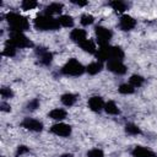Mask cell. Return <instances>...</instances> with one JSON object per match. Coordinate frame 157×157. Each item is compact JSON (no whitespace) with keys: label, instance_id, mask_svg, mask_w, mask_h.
<instances>
[{"label":"cell","instance_id":"4","mask_svg":"<svg viewBox=\"0 0 157 157\" xmlns=\"http://www.w3.org/2000/svg\"><path fill=\"white\" fill-rule=\"evenodd\" d=\"M86 71V67L76 59H70L65 63V65L61 67L60 72L65 76H81Z\"/></svg>","mask_w":157,"mask_h":157},{"label":"cell","instance_id":"10","mask_svg":"<svg viewBox=\"0 0 157 157\" xmlns=\"http://www.w3.org/2000/svg\"><path fill=\"white\" fill-rule=\"evenodd\" d=\"M136 26V21L134 17H131L130 15H121L120 18H119V28L124 32H128V31H131L134 29Z\"/></svg>","mask_w":157,"mask_h":157},{"label":"cell","instance_id":"16","mask_svg":"<svg viewBox=\"0 0 157 157\" xmlns=\"http://www.w3.org/2000/svg\"><path fill=\"white\" fill-rule=\"evenodd\" d=\"M66 115H67V113H66V110L63 109V108H54V109H52V110L49 112V114H48V117H49L50 119L56 120L58 123L61 121V120H64V119L66 118Z\"/></svg>","mask_w":157,"mask_h":157},{"label":"cell","instance_id":"6","mask_svg":"<svg viewBox=\"0 0 157 157\" xmlns=\"http://www.w3.org/2000/svg\"><path fill=\"white\" fill-rule=\"evenodd\" d=\"M50 132L56 135V136H60V137H69L72 132V128L69 124L59 121V123H55L50 126Z\"/></svg>","mask_w":157,"mask_h":157},{"label":"cell","instance_id":"27","mask_svg":"<svg viewBox=\"0 0 157 157\" xmlns=\"http://www.w3.org/2000/svg\"><path fill=\"white\" fill-rule=\"evenodd\" d=\"M38 6V2L34 1V0H23L21 2V7L23 10H33Z\"/></svg>","mask_w":157,"mask_h":157},{"label":"cell","instance_id":"18","mask_svg":"<svg viewBox=\"0 0 157 157\" xmlns=\"http://www.w3.org/2000/svg\"><path fill=\"white\" fill-rule=\"evenodd\" d=\"M103 70V64L101 61H93L86 66V72L88 75H97Z\"/></svg>","mask_w":157,"mask_h":157},{"label":"cell","instance_id":"8","mask_svg":"<svg viewBox=\"0 0 157 157\" xmlns=\"http://www.w3.org/2000/svg\"><path fill=\"white\" fill-rule=\"evenodd\" d=\"M21 126L25 128L26 130H29V131H33V132H39L43 130V123L39 121L38 119H34V118H25L22 121H21Z\"/></svg>","mask_w":157,"mask_h":157},{"label":"cell","instance_id":"28","mask_svg":"<svg viewBox=\"0 0 157 157\" xmlns=\"http://www.w3.org/2000/svg\"><path fill=\"white\" fill-rule=\"evenodd\" d=\"M80 22H81L82 26H90V25H92L94 22V17L92 15H90V13H83L81 16V18H80Z\"/></svg>","mask_w":157,"mask_h":157},{"label":"cell","instance_id":"13","mask_svg":"<svg viewBox=\"0 0 157 157\" xmlns=\"http://www.w3.org/2000/svg\"><path fill=\"white\" fill-rule=\"evenodd\" d=\"M131 156L132 157H156L155 152L145 146H135L131 150Z\"/></svg>","mask_w":157,"mask_h":157},{"label":"cell","instance_id":"3","mask_svg":"<svg viewBox=\"0 0 157 157\" xmlns=\"http://www.w3.org/2000/svg\"><path fill=\"white\" fill-rule=\"evenodd\" d=\"M7 43L12 44L17 49H25V48L33 47V42L23 32H10Z\"/></svg>","mask_w":157,"mask_h":157},{"label":"cell","instance_id":"35","mask_svg":"<svg viewBox=\"0 0 157 157\" xmlns=\"http://www.w3.org/2000/svg\"><path fill=\"white\" fill-rule=\"evenodd\" d=\"M60 157H72V155L71 153H65V155H61Z\"/></svg>","mask_w":157,"mask_h":157},{"label":"cell","instance_id":"25","mask_svg":"<svg viewBox=\"0 0 157 157\" xmlns=\"http://www.w3.org/2000/svg\"><path fill=\"white\" fill-rule=\"evenodd\" d=\"M16 53H17V48H15L12 44L6 42V44H5L4 49H2V55L7 56V58H12V56L16 55Z\"/></svg>","mask_w":157,"mask_h":157},{"label":"cell","instance_id":"12","mask_svg":"<svg viewBox=\"0 0 157 157\" xmlns=\"http://www.w3.org/2000/svg\"><path fill=\"white\" fill-rule=\"evenodd\" d=\"M70 38L74 43H77L78 45L87 39V32L82 28H74L70 32Z\"/></svg>","mask_w":157,"mask_h":157},{"label":"cell","instance_id":"37","mask_svg":"<svg viewBox=\"0 0 157 157\" xmlns=\"http://www.w3.org/2000/svg\"><path fill=\"white\" fill-rule=\"evenodd\" d=\"M156 157H157V156H156Z\"/></svg>","mask_w":157,"mask_h":157},{"label":"cell","instance_id":"7","mask_svg":"<svg viewBox=\"0 0 157 157\" xmlns=\"http://www.w3.org/2000/svg\"><path fill=\"white\" fill-rule=\"evenodd\" d=\"M37 58H38V61L40 65H44V66H49L53 61V54L47 49V48H43V47H38L36 48L34 50Z\"/></svg>","mask_w":157,"mask_h":157},{"label":"cell","instance_id":"17","mask_svg":"<svg viewBox=\"0 0 157 157\" xmlns=\"http://www.w3.org/2000/svg\"><path fill=\"white\" fill-rule=\"evenodd\" d=\"M76 101H77V96L74 94V93H70V92L64 93V94H61V97H60V102H61L65 107H72V105L76 103Z\"/></svg>","mask_w":157,"mask_h":157},{"label":"cell","instance_id":"24","mask_svg":"<svg viewBox=\"0 0 157 157\" xmlns=\"http://www.w3.org/2000/svg\"><path fill=\"white\" fill-rule=\"evenodd\" d=\"M125 132L128 135H131V136H136V135H140L141 134V129L134 124V123H128L125 125Z\"/></svg>","mask_w":157,"mask_h":157},{"label":"cell","instance_id":"11","mask_svg":"<svg viewBox=\"0 0 157 157\" xmlns=\"http://www.w3.org/2000/svg\"><path fill=\"white\" fill-rule=\"evenodd\" d=\"M104 104H105V102L103 101V98L101 96H92L88 99V108L94 113H99V112L104 110Z\"/></svg>","mask_w":157,"mask_h":157},{"label":"cell","instance_id":"22","mask_svg":"<svg viewBox=\"0 0 157 157\" xmlns=\"http://www.w3.org/2000/svg\"><path fill=\"white\" fill-rule=\"evenodd\" d=\"M59 25L60 27H65V28H70L74 26V18L70 15H60L58 17Z\"/></svg>","mask_w":157,"mask_h":157},{"label":"cell","instance_id":"23","mask_svg":"<svg viewBox=\"0 0 157 157\" xmlns=\"http://www.w3.org/2000/svg\"><path fill=\"white\" fill-rule=\"evenodd\" d=\"M129 83H130L134 88H139V87H141V86L145 83V78H144L141 75L135 74V75H131V76H130Z\"/></svg>","mask_w":157,"mask_h":157},{"label":"cell","instance_id":"29","mask_svg":"<svg viewBox=\"0 0 157 157\" xmlns=\"http://www.w3.org/2000/svg\"><path fill=\"white\" fill-rule=\"evenodd\" d=\"M86 156L87 157H104V152L101 148H92V150L87 151Z\"/></svg>","mask_w":157,"mask_h":157},{"label":"cell","instance_id":"21","mask_svg":"<svg viewBox=\"0 0 157 157\" xmlns=\"http://www.w3.org/2000/svg\"><path fill=\"white\" fill-rule=\"evenodd\" d=\"M104 112H105L107 114H110V115H118V114L120 113V110H119L117 103L113 102V101L105 102V104H104Z\"/></svg>","mask_w":157,"mask_h":157},{"label":"cell","instance_id":"1","mask_svg":"<svg viewBox=\"0 0 157 157\" xmlns=\"http://www.w3.org/2000/svg\"><path fill=\"white\" fill-rule=\"evenodd\" d=\"M33 26L38 31H58L60 28L58 18L42 13L33 20Z\"/></svg>","mask_w":157,"mask_h":157},{"label":"cell","instance_id":"26","mask_svg":"<svg viewBox=\"0 0 157 157\" xmlns=\"http://www.w3.org/2000/svg\"><path fill=\"white\" fill-rule=\"evenodd\" d=\"M119 92L121 93V94H131V93H134L135 92V88L130 85V83H121L120 86H119Z\"/></svg>","mask_w":157,"mask_h":157},{"label":"cell","instance_id":"15","mask_svg":"<svg viewBox=\"0 0 157 157\" xmlns=\"http://www.w3.org/2000/svg\"><path fill=\"white\" fill-rule=\"evenodd\" d=\"M63 7H64L63 4H60V2H52V4H49L48 6H45L44 13L54 17L55 15H59V13L63 11Z\"/></svg>","mask_w":157,"mask_h":157},{"label":"cell","instance_id":"32","mask_svg":"<svg viewBox=\"0 0 157 157\" xmlns=\"http://www.w3.org/2000/svg\"><path fill=\"white\" fill-rule=\"evenodd\" d=\"M29 152V147H27V146H25V145H21V146H18L17 147V150H16V157H20V156H22V155H25V153H28Z\"/></svg>","mask_w":157,"mask_h":157},{"label":"cell","instance_id":"30","mask_svg":"<svg viewBox=\"0 0 157 157\" xmlns=\"http://www.w3.org/2000/svg\"><path fill=\"white\" fill-rule=\"evenodd\" d=\"M39 105H40L39 99H38V98H33V99H31V101L27 103L26 108H27L28 110H36L37 108H39Z\"/></svg>","mask_w":157,"mask_h":157},{"label":"cell","instance_id":"20","mask_svg":"<svg viewBox=\"0 0 157 157\" xmlns=\"http://www.w3.org/2000/svg\"><path fill=\"white\" fill-rule=\"evenodd\" d=\"M109 6L115 10L117 12H125L129 7V5L125 2V1H121V0H113L109 2Z\"/></svg>","mask_w":157,"mask_h":157},{"label":"cell","instance_id":"31","mask_svg":"<svg viewBox=\"0 0 157 157\" xmlns=\"http://www.w3.org/2000/svg\"><path fill=\"white\" fill-rule=\"evenodd\" d=\"M0 94H1V97H2L4 99H9V98H12L13 92H12L11 88H9V87H2L1 91H0Z\"/></svg>","mask_w":157,"mask_h":157},{"label":"cell","instance_id":"36","mask_svg":"<svg viewBox=\"0 0 157 157\" xmlns=\"http://www.w3.org/2000/svg\"><path fill=\"white\" fill-rule=\"evenodd\" d=\"M2 157H4V156H2Z\"/></svg>","mask_w":157,"mask_h":157},{"label":"cell","instance_id":"2","mask_svg":"<svg viewBox=\"0 0 157 157\" xmlns=\"http://www.w3.org/2000/svg\"><path fill=\"white\" fill-rule=\"evenodd\" d=\"M6 21L11 32H25L29 28L28 20L18 12H9L6 13Z\"/></svg>","mask_w":157,"mask_h":157},{"label":"cell","instance_id":"33","mask_svg":"<svg viewBox=\"0 0 157 157\" xmlns=\"http://www.w3.org/2000/svg\"><path fill=\"white\" fill-rule=\"evenodd\" d=\"M0 108H1V110L2 112H10L11 110V107H10V104H7L6 102H1V104H0Z\"/></svg>","mask_w":157,"mask_h":157},{"label":"cell","instance_id":"34","mask_svg":"<svg viewBox=\"0 0 157 157\" xmlns=\"http://www.w3.org/2000/svg\"><path fill=\"white\" fill-rule=\"evenodd\" d=\"M71 2H72V4H75V5H78V6H86V5H87V1H80V0H78V1L72 0Z\"/></svg>","mask_w":157,"mask_h":157},{"label":"cell","instance_id":"9","mask_svg":"<svg viewBox=\"0 0 157 157\" xmlns=\"http://www.w3.org/2000/svg\"><path fill=\"white\" fill-rule=\"evenodd\" d=\"M107 69L115 75H124L126 72V66L121 60H109L107 61Z\"/></svg>","mask_w":157,"mask_h":157},{"label":"cell","instance_id":"14","mask_svg":"<svg viewBox=\"0 0 157 157\" xmlns=\"http://www.w3.org/2000/svg\"><path fill=\"white\" fill-rule=\"evenodd\" d=\"M124 56H125L124 50L120 47L109 45V60H121L123 61Z\"/></svg>","mask_w":157,"mask_h":157},{"label":"cell","instance_id":"19","mask_svg":"<svg viewBox=\"0 0 157 157\" xmlns=\"http://www.w3.org/2000/svg\"><path fill=\"white\" fill-rule=\"evenodd\" d=\"M81 49L86 53H90V54H96L97 52V47H96V43L92 40V39H86L85 42H82L80 44Z\"/></svg>","mask_w":157,"mask_h":157},{"label":"cell","instance_id":"5","mask_svg":"<svg viewBox=\"0 0 157 157\" xmlns=\"http://www.w3.org/2000/svg\"><path fill=\"white\" fill-rule=\"evenodd\" d=\"M94 33H96V40L99 47L109 45V42L113 38V32L109 28L103 26H97L94 28Z\"/></svg>","mask_w":157,"mask_h":157}]
</instances>
